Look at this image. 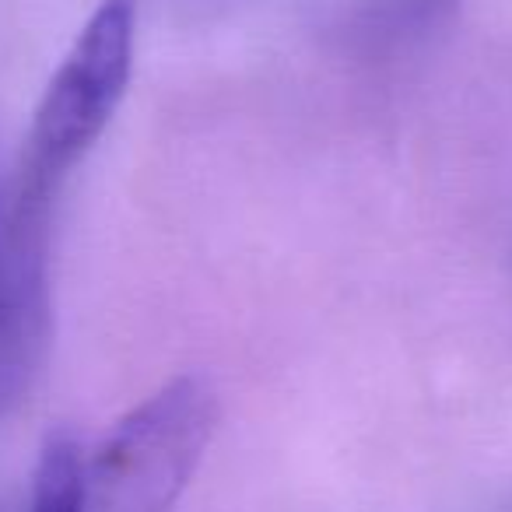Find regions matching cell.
<instances>
[{
	"label": "cell",
	"instance_id": "obj_3",
	"mask_svg": "<svg viewBox=\"0 0 512 512\" xmlns=\"http://www.w3.org/2000/svg\"><path fill=\"white\" fill-rule=\"evenodd\" d=\"M50 211L53 193L0 169V407L22 397L50 337Z\"/></svg>",
	"mask_w": 512,
	"mask_h": 512
},
{
	"label": "cell",
	"instance_id": "obj_1",
	"mask_svg": "<svg viewBox=\"0 0 512 512\" xmlns=\"http://www.w3.org/2000/svg\"><path fill=\"white\" fill-rule=\"evenodd\" d=\"M218 397L179 376L123 414L85 460V512H172L218 428Z\"/></svg>",
	"mask_w": 512,
	"mask_h": 512
},
{
	"label": "cell",
	"instance_id": "obj_4",
	"mask_svg": "<svg viewBox=\"0 0 512 512\" xmlns=\"http://www.w3.org/2000/svg\"><path fill=\"white\" fill-rule=\"evenodd\" d=\"M29 512H85V449L74 435L53 432L43 442Z\"/></svg>",
	"mask_w": 512,
	"mask_h": 512
},
{
	"label": "cell",
	"instance_id": "obj_2",
	"mask_svg": "<svg viewBox=\"0 0 512 512\" xmlns=\"http://www.w3.org/2000/svg\"><path fill=\"white\" fill-rule=\"evenodd\" d=\"M134 0H102L43 92L18 176L57 197L60 183L106 134L134 74Z\"/></svg>",
	"mask_w": 512,
	"mask_h": 512
}]
</instances>
